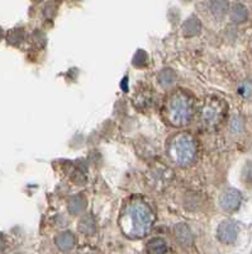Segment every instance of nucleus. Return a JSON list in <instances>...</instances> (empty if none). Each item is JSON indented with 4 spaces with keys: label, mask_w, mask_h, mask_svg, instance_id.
Masks as SVG:
<instances>
[{
    "label": "nucleus",
    "mask_w": 252,
    "mask_h": 254,
    "mask_svg": "<svg viewBox=\"0 0 252 254\" xmlns=\"http://www.w3.org/2000/svg\"><path fill=\"white\" fill-rule=\"evenodd\" d=\"M242 201V196L237 190H227L219 197V205L227 212H233L237 210Z\"/></svg>",
    "instance_id": "nucleus-5"
},
{
    "label": "nucleus",
    "mask_w": 252,
    "mask_h": 254,
    "mask_svg": "<svg viewBox=\"0 0 252 254\" xmlns=\"http://www.w3.org/2000/svg\"><path fill=\"white\" fill-rule=\"evenodd\" d=\"M247 10L242 4H236L232 8V12H231V18L235 22H242V20L246 19Z\"/></svg>",
    "instance_id": "nucleus-14"
},
{
    "label": "nucleus",
    "mask_w": 252,
    "mask_h": 254,
    "mask_svg": "<svg viewBox=\"0 0 252 254\" xmlns=\"http://www.w3.org/2000/svg\"><path fill=\"white\" fill-rule=\"evenodd\" d=\"M153 212L142 199H132L123 208L120 216V226L124 234L131 238H142L147 234L153 224Z\"/></svg>",
    "instance_id": "nucleus-1"
},
{
    "label": "nucleus",
    "mask_w": 252,
    "mask_h": 254,
    "mask_svg": "<svg viewBox=\"0 0 252 254\" xmlns=\"http://www.w3.org/2000/svg\"><path fill=\"white\" fill-rule=\"evenodd\" d=\"M224 115V104L219 99H209L202 111V120L206 126H215Z\"/></svg>",
    "instance_id": "nucleus-4"
},
{
    "label": "nucleus",
    "mask_w": 252,
    "mask_h": 254,
    "mask_svg": "<svg viewBox=\"0 0 252 254\" xmlns=\"http://www.w3.org/2000/svg\"><path fill=\"white\" fill-rule=\"evenodd\" d=\"M210 10L218 18H222L228 10V1L227 0H212Z\"/></svg>",
    "instance_id": "nucleus-12"
},
{
    "label": "nucleus",
    "mask_w": 252,
    "mask_h": 254,
    "mask_svg": "<svg viewBox=\"0 0 252 254\" xmlns=\"http://www.w3.org/2000/svg\"><path fill=\"white\" fill-rule=\"evenodd\" d=\"M193 115L192 99L183 92L175 93L165 106V117L174 126H184Z\"/></svg>",
    "instance_id": "nucleus-2"
},
{
    "label": "nucleus",
    "mask_w": 252,
    "mask_h": 254,
    "mask_svg": "<svg viewBox=\"0 0 252 254\" xmlns=\"http://www.w3.org/2000/svg\"><path fill=\"white\" fill-rule=\"evenodd\" d=\"M79 230L84 234H93L95 231V221L93 219V216L90 215H85L83 219L80 220V224H79Z\"/></svg>",
    "instance_id": "nucleus-13"
},
{
    "label": "nucleus",
    "mask_w": 252,
    "mask_h": 254,
    "mask_svg": "<svg viewBox=\"0 0 252 254\" xmlns=\"http://www.w3.org/2000/svg\"><path fill=\"white\" fill-rule=\"evenodd\" d=\"M85 206H86L85 197L81 196V194H76V196L71 197L69 201V211L74 215L80 214L81 211L85 208Z\"/></svg>",
    "instance_id": "nucleus-11"
},
{
    "label": "nucleus",
    "mask_w": 252,
    "mask_h": 254,
    "mask_svg": "<svg viewBox=\"0 0 252 254\" xmlns=\"http://www.w3.org/2000/svg\"><path fill=\"white\" fill-rule=\"evenodd\" d=\"M175 235L176 239L185 247H189L193 244V234L190 229L185 224H178L175 226Z\"/></svg>",
    "instance_id": "nucleus-8"
},
{
    "label": "nucleus",
    "mask_w": 252,
    "mask_h": 254,
    "mask_svg": "<svg viewBox=\"0 0 252 254\" xmlns=\"http://www.w3.org/2000/svg\"><path fill=\"white\" fill-rule=\"evenodd\" d=\"M240 92L245 98H250V95H251V83H250V80H247L246 83H244L242 87H240Z\"/></svg>",
    "instance_id": "nucleus-17"
},
{
    "label": "nucleus",
    "mask_w": 252,
    "mask_h": 254,
    "mask_svg": "<svg viewBox=\"0 0 252 254\" xmlns=\"http://www.w3.org/2000/svg\"><path fill=\"white\" fill-rule=\"evenodd\" d=\"M76 254H80V253H76Z\"/></svg>",
    "instance_id": "nucleus-18"
},
{
    "label": "nucleus",
    "mask_w": 252,
    "mask_h": 254,
    "mask_svg": "<svg viewBox=\"0 0 252 254\" xmlns=\"http://www.w3.org/2000/svg\"><path fill=\"white\" fill-rule=\"evenodd\" d=\"M229 128L232 132H241V131L244 130V121L240 117H233L229 122Z\"/></svg>",
    "instance_id": "nucleus-16"
},
{
    "label": "nucleus",
    "mask_w": 252,
    "mask_h": 254,
    "mask_svg": "<svg viewBox=\"0 0 252 254\" xmlns=\"http://www.w3.org/2000/svg\"><path fill=\"white\" fill-rule=\"evenodd\" d=\"M146 249L149 254H166L167 246L163 239L155 238V239L150 240V242L147 243Z\"/></svg>",
    "instance_id": "nucleus-10"
},
{
    "label": "nucleus",
    "mask_w": 252,
    "mask_h": 254,
    "mask_svg": "<svg viewBox=\"0 0 252 254\" xmlns=\"http://www.w3.org/2000/svg\"><path fill=\"white\" fill-rule=\"evenodd\" d=\"M54 243L60 251L62 252H69L70 249H72L75 244V238L74 235L70 233V231H63L61 234H58L54 239Z\"/></svg>",
    "instance_id": "nucleus-7"
},
{
    "label": "nucleus",
    "mask_w": 252,
    "mask_h": 254,
    "mask_svg": "<svg viewBox=\"0 0 252 254\" xmlns=\"http://www.w3.org/2000/svg\"><path fill=\"white\" fill-rule=\"evenodd\" d=\"M237 225L232 220H226L219 225L217 231L218 239L221 240L222 243H226V244H232L237 239Z\"/></svg>",
    "instance_id": "nucleus-6"
},
{
    "label": "nucleus",
    "mask_w": 252,
    "mask_h": 254,
    "mask_svg": "<svg viewBox=\"0 0 252 254\" xmlns=\"http://www.w3.org/2000/svg\"><path fill=\"white\" fill-rule=\"evenodd\" d=\"M202 24L201 20L197 17H192L186 20L183 26V33L186 37H193V36H197L201 32Z\"/></svg>",
    "instance_id": "nucleus-9"
},
{
    "label": "nucleus",
    "mask_w": 252,
    "mask_h": 254,
    "mask_svg": "<svg viewBox=\"0 0 252 254\" xmlns=\"http://www.w3.org/2000/svg\"><path fill=\"white\" fill-rule=\"evenodd\" d=\"M174 80L175 74L174 71L170 69L163 70V71L160 72V75H158V81H160V84L163 85V87H169V85H171V84L174 83Z\"/></svg>",
    "instance_id": "nucleus-15"
},
{
    "label": "nucleus",
    "mask_w": 252,
    "mask_h": 254,
    "mask_svg": "<svg viewBox=\"0 0 252 254\" xmlns=\"http://www.w3.org/2000/svg\"><path fill=\"white\" fill-rule=\"evenodd\" d=\"M197 155V144L189 133H179L170 142V156L176 164L185 167L193 163Z\"/></svg>",
    "instance_id": "nucleus-3"
}]
</instances>
